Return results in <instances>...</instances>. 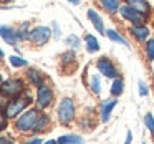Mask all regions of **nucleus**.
I'll list each match as a JSON object with an SVG mask.
<instances>
[{
  "instance_id": "f257e3e1",
  "label": "nucleus",
  "mask_w": 154,
  "mask_h": 144,
  "mask_svg": "<svg viewBox=\"0 0 154 144\" xmlns=\"http://www.w3.org/2000/svg\"><path fill=\"white\" fill-rule=\"evenodd\" d=\"M33 101L35 100L30 96V94H22V96L8 100L7 103H5V106H4V111H5V114H7L8 119H17L23 111L28 109V106H30Z\"/></svg>"
},
{
  "instance_id": "f03ea898",
  "label": "nucleus",
  "mask_w": 154,
  "mask_h": 144,
  "mask_svg": "<svg viewBox=\"0 0 154 144\" xmlns=\"http://www.w3.org/2000/svg\"><path fill=\"white\" fill-rule=\"evenodd\" d=\"M40 113L42 111L38 109V108H28L27 111H23V113L15 119V129H17L20 134L33 133L35 123H37Z\"/></svg>"
},
{
  "instance_id": "7ed1b4c3",
  "label": "nucleus",
  "mask_w": 154,
  "mask_h": 144,
  "mask_svg": "<svg viewBox=\"0 0 154 144\" xmlns=\"http://www.w3.org/2000/svg\"><path fill=\"white\" fill-rule=\"evenodd\" d=\"M0 94L4 98H17L25 94V81L22 78H8L0 84Z\"/></svg>"
},
{
  "instance_id": "20e7f679",
  "label": "nucleus",
  "mask_w": 154,
  "mask_h": 144,
  "mask_svg": "<svg viewBox=\"0 0 154 144\" xmlns=\"http://www.w3.org/2000/svg\"><path fill=\"white\" fill-rule=\"evenodd\" d=\"M75 114H76V108H75V101L71 98H63L60 101L57 108V119L60 124L68 126L71 121L75 119Z\"/></svg>"
},
{
  "instance_id": "39448f33",
  "label": "nucleus",
  "mask_w": 154,
  "mask_h": 144,
  "mask_svg": "<svg viewBox=\"0 0 154 144\" xmlns=\"http://www.w3.org/2000/svg\"><path fill=\"white\" fill-rule=\"evenodd\" d=\"M55 93L48 84H43V86L37 88V94H35V103H37L38 109H45V108L51 106L53 103Z\"/></svg>"
},
{
  "instance_id": "423d86ee",
  "label": "nucleus",
  "mask_w": 154,
  "mask_h": 144,
  "mask_svg": "<svg viewBox=\"0 0 154 144\" xmlns=\"http://www.w3.org/2000/svg\"><path fill=\"white\" fill-rule=\"evenodd\" d=\"M119 15L133 25H144L146 23V18H147L146 15H143L141 12H137L136 8H133L128 4H124V5L119 7Z\"/></svg>"
},
{
  "instance_id": "0eeeda50",
  "label": "nucleus",
  "mask_w": 154,
  "mask_h": 144,
  "mask_svg": "<svg viewBox=\"0 0 154 144\" xmlns=\"http://www.w3.org/2000/svg\"><path fill=\"white\" fill-rule=\"evenodd\" d=\"M96 68H98V71L106 78H111V80L119 78V70H118L116 65H114L108 57H101L100 60L96 61Z\"/></svg>"
},
{
  "instance_id": "6e6552de",
  "label": "nucleus",
  "mask_w": 154,
  "mask_h": 144,
  "mask_svg": "<svg viewBox=\"0 0 154 144\" xmlns=\"http://www.w3.org/2000/svg\"><path fill=\"white\" fill-rule=\"evenodd\" d=\"M50 37H51V30L48 27H37L28 33V40L33 41V43L38 45V47H42V45L47 43V41L50 40Z\"/></svg>"
},
{
  "instance_id": "1a4fd4ad",
  "label": "nucleus",
  "mask_w": 154,
  "mask_h": 144,
  "mask_svg": "<svg viewBox=\"0 0 154 144\" xmlns=\"http://www.w3.org/2000/svg\"><path fill=\"white\" fill-rule=\"evenodd\" d=\"M0 37L4 38L8 45H17L20 41V38L17 35V30L12 27H7V25H0Z\"/></svg>"
},
{
  "instance_id": "9d476101",
  "label": "nucleus",
  "mask_w": 154,
  "mask_h": 144,
  "mask_svg": "<svg viewBox=\"0 0 154 144\" xmlns=\"http://www.w3.org/2000/svg\"><path fill=\"white\" fill-rule=\"evenodd\" d=\"M50 126H51V118H50V114L40 113V116H38L37 123H35L33 133H35V134H42V133H45V131L50 129Z\"/></svg>"
},
{
  "instance_id": "9b49d317",
  "label": "nucleus",
  "mask_w": 154,
  "mask_h": 144,
  "mask_svg": "<svg viewBox=\"0 0 154 144\" xmlns=\"http://www.w3.org/2000/svg\"><path fill=\"white\" fill-rule=\"evenodd\" d=\"M27 80H28V83H30L32 86H35V88H40V86H43V84H45L43 73H42V71H38L37 68H28Z\"/></svg>"
},
{
  "instance_id": "f8f14e48",
  "label": "nucleus",
  "mask_w": 154,
  "mask_h": 144,
  "mask_svg": "<svg viewBox=\"0 0 154 144\" xmlns=\"http://www.w3.org/2000/svg\"><path fill=\"white\" fill-rule=\"evenodd\" d=\"M129 33L133 35L137 41H147L151 32H149V28H147L146 25H131Z\"/></svg>"
},
{
  "instance_id": "ddd939ff",
  "label": "nucleus",
  "mask_w": 154,
  "mask_h": 144,
  "mask_svg": "<svg viewBox=\"0 0 154 144\" xmlns=\"http://www.w3.org/2000/svg\"><path fill=\"white\" fill-rule=\"evenodd\" d=\"M116 103H118V101L113 98V100H106L103 104H101V111H100V113H101V121H103V123H108V121H109L111 113H113Z\"/></svg>"
},
{
  "instance_id": "4468645a",
  "label": "nucleus",
  "mask_w": 154,
  "mask_h": 144,
  "mask_svg": "<svg viewBox=\"0 0 154 144\" xmlns=\"http://www.w3.org/2000/svg\"><path fill=\"white\" fill-rule=\"evenodd\" d=\"M128 5H131L133 8H136L137 12H141L143 15H149V12H151V5H149V2L147 0H124Z\"/></svg>"
},
{
  "instance_id": "2eb2a0df",
  "label": "nucleus",
  "mask_w": 154,
  "mask_h": 144,
  "mask_svg": "<svg viewBox=\"0 0 154 144\" xmlns=\"http://www.w3.org/2000/svg\"><path fill=\"white\" fill-rule=\"evenodd\" d=\"M88 18H90V22L93 23V27L96 28V32L98 33H103L104 35V25H103V20H101V17H100V14H98L96 10H93V8H90L88 10Z\"/></svg>"
},
{
  "instance_id": "dca6fc26",
  "label": "nucleus",
  "mask_w": 154,
  "mask_h": 144,
  "mask_svg": "<svg viewBox=\"0 0 154 144\" xmlns=\"http://www.w3.org/2000/svg\"><path fill=\"white\" fill-rule=\"evenodd\" d=\"M98 2H100L101 7H103L108 14H118V12H119V7H121L119 0H98Z\"/></svg>"
},
{
  "instance_id": "f3484780",
  "label": "nucleus",
  "mask_w": 154,
  "mask_h": 144,
  "mask_svg": "<svg viewBox=\"0 0 154 144\" xmlns=\"http://www.w3.org/2000/svg\"><path fill=\"white\" fill-rule=\"evenodd\" d=\"M57 141L58 144H83V137L80 134H63Z\"/></svg>"
},
{
  "instance_id": "a211bd4d",
  "label": "nucleus",
  "mask_w": 154,
  "mask_h": 144,
  "mask_svg": "<svg viewBox=\"0 0 154 144\" xmlns=\"http://www.w3.org/2000/svg\"><path fill=\"white\" fill-rule=\"evenodd\" d=\"M104 35H106L109 40H113V41H116V43H121V45H124V47H128L129 48V43H128V40L123 37V35H119L116 30H113V28H108L106 32H104Z\"/></svg>"
},
{
  "instance_id": "6ab92c4d",
  "label": "nucleus",
  "mask_w": 154,
  "mask_h": 144,
  "mask_svg": "<svg viewBox=\"0 0 154 144\" xmlns=\"http://www.w3.org/2000/svg\"><path fill=\"white\" fill-rule=\"evenodd\" d=\"M111 96L113 98H118L123 94L124 91V81L121 80V78H116V80H113V84H111Z\"/></svg>"
},
{
  "instance_id": "aec40b11",
  "label": "nucleus",
  "mask_w": 154,
  "mask_h": 144,
  "mask_svg": "<svg viewBox=\"0 0 154 144\" xmlns=\"http://www.w3.org/2000/svg\"><path fill=\"white\" fill-rule=\"evenodd\" d=\"M85 43H86V50L90 53H96L100 50V43H98L96 37H93V35H86L85 37Z\"/></svg>"
},
{
  "instance_id": "412c9836",
  "label": "nucleus",
  "mask_w": 154,
  "mask_h": 144,
  "mask_svg": "<svg viewBox=\"0 0 154 144\" xmlns=\"http://www.w3.org/2000/svg\"><path fill=\"white\" fill-rule=\"evenodd\" d=\"M90 88H91V91H93V94H96V96L101 93V81H100V76H98V75H93V76H91Z\"/></svg>"
},
{
  "instance_id": "4be33fe9",
  "label": "nucleus",
  "mask_w": 154,
  "mask_h": 144,
  "mask_svg": "<svg viewBox=\"0 0 154 144\" xmlns=\"http://www.w3.org/2000/svg\"><path fill=\"white\" fill-rule=\"evenodd\" d=\"M10 65L14 68H23V66H28V61L23 60L22 57H15V55H12L10 57Z\"/></svg>"
},
{
  "instance_id": "5701e85b",
  "label": "nucleus",
  "mask_w": 154,
  "mask_h": 144,
  "mask_svg": "<svg viewBox=\"0 0 154 144\" xmlns=\"http://www.w3.org/2000/svg\"><path fill=\"white\" fill-rule=\"evenodd\" d=\"M144 51H146V57L149 61H154V40L149 38L146 41V47H144Z\"/></svg>"
},
{
  "instance_id": "b1692460",
  "label": "nucleus",
  "mask_w": 154,
  "mask_h": 144,
  "mask_svg": "<svg viewBox=\"0 0 154 144\" xmlns=\"http://www.w3.org/2000/svg\"><path fill=\"white\" fill-rule=\"evenodd\" d=\"M144 124H146V127L149 129V133L154 134V116H152V113H146V116H144Z\"/></svg>"
},
{
  "instance_id": "393cba45",
  "label": "nucleus",
  "mask_w": 154,
  "mask_h": 144,
  "mask_svg": "<svg viewBox=\"0 0 154 144\" xmlns=\"http://www.w3.org/2000/svg\"><path fill=\"white\" fill-rule=\"evenodd\" d=\"M66 45L71 47L73 50L75 48H80V38H78L76 35H68L66 37Z\"/></svg>"
},
{
  "instance_id": "a878e982",
  "label": "nucleus",
  "mask_w": 154,
  "mask_h": 144,
  "mask_svg": "<svg viewBox=\"0 0 154 144\" xmlns=\"http://www.w3.org/2000/svg\"><path fill=\"white\" fill-rule=\"evenodd\" d=\"M7 127H8V118H7V114H5L4 109H0V133L5 131Z\"/></svg>"
},
{
  "instance_id": "bb28decb",
  "label": "nucleus",
  "mask_w": 154,
  "mask_h": 144,
  "mask_svg": "<svg viewBox=\"0 0 154 144\" xmlns=\"http://www.w3.org/2000/svg\"><path fill=\"white\" fill-rule=\"evenodd\" d=\"M139 94L141 96H147L149 94V88H147V84L144 81H139Z\"/></svg>"
},
{
  "instance_id": "cd10ccee",
  "label": "nucleus",
  "mask_w": 154,
  "mask_h": 144,
  "mask_svg": "<svg viewBox=\"0 0 154 144\" xmlns=\"http://www.w3.org/2000/svg\"><path fill=\"white\" fill-rule=\"evenodd\" d=\"M23 144H43V139H42L40 136H33V137H30V139H27Z\"/></svg>"
},
{
  "instance_id": "c85d7f7f",
  "label": "nucleus",
  "mask_w": 154,
  "mask_h": 144,
  "mask_svg": "<svg viewBox=\"0 0 154 144\" xmlns=\"http://www.w3.org/2000/svg\"><path fill=\"white\" fill-rule=\"evenodd\" d=\"M0 144H17V142L8 136H0Z\"/></svg>"
},
{
  "instance_id": "c756f323",
  "label": "nucleus",
  "mask_w": 154,
  "mask_h": 144,
  "mask_svg": "<svg viewBox=\"0 0 154 144\" xmlns=\"http://www.w3.org/2000/svg\"><path fill=\"white\" fill-rule=\"evenodd\" d=\"M131 141H133V133H131V131H128V133H126V141H124V144H131Z\"/></svg>"
},
{
  "instance_id": "7c9ffc66",
  "label": "nucleus",
  "mask_w": 154,
  "mask_h": 144,
  "mask_svg": "<svg viewBox=\"0 0 154 144\" xmlns=\"http://www.w3.org/2000/svg\"><path fill=\"white\" fill-rule=\"evenodd\" d=\"M53 27H55V37H60V28H58V25H57V22H53Z\"/></svg>"
},
{
  "instance_id": "2f4dec72",
  "label": "nucleus",
  "mask_w": 154,
  "mask_h": 144,
  "mask_svg": "<svg viewBox=\"0 0 154 144\" xmlns=\"http://www.w3.org/2000/svg\"><path fill=\"white\" fill-rule=\"evenodd\" d=\"M43 144H58V141H53V139H50V141H47V142H43Z\"/></svg>"
},
{
  "instance_id": "473e14b6",
  "label": "nucleus",
  "mask_w": 154,
  "mask_h": 144,
  "mask_svg": "<svg viewBox=\"0 0 154 144\" xmlns=\"http://www.w3.org/2000/svg\"><path fill=\"white\" fill-rule=\"evenodd\" d=\"M68 2H70V4H73V5H78V4H80V0H68Z\"/></svg>"
},
{
  "instance_id": "72a5a7b5",
  "label": "nucleus",
  "mask_w": 154,
  "mask_h": 144,
  "mask_svg": "<svg viewBox=\"0 0 154 144\" xmlns=\"http://www.w3.org/2000/svg\"><path fill=\"white\" fill-rule=\"evenodd\" d=\"M2 58H4V51L0 50V60H2Z\"/></svg>"
},
{
  "instance_id": "f704fd0d",
  "label": "nucleus",
  "mask_w": 154,
  "mask_h": 144,
  "mask_svg": "<svg viewBox=\"0 0 154 144\" xmlns=\"http://www.w3.org/2000/svg\"><path fill=\"white\" fill-rule=\"evenodd\" d=\"M2 2H10V0H2Z\"/></svg>"
}]
</instances>
